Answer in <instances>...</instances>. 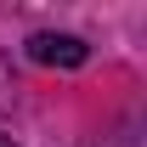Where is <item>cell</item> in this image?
I'll return each mask as SVG.
<instances>
[{"label":"cell","instance_id":"cell-2","mask_svg":"<svg viewBox=\"0 0 147 147\" xmlns=\"http://www.w3.org/2000/svg\"><path fill=\"white\" fill-rule=\"evenodd\" d=\"M0 147H11V142H6V136H0Z\"/></svg>","mask_w":147,"mask_h":147},{"label":"cell","instance_id":"cell-1","mask_svg":"<svg viewBox=\"0 0 147 147\" xmlns=\"http://www.w3.org/2000/svg\"><path fill=\"white\" fill-rule=\"evenodd\" d=\"M28 57L45 62V68H79L91 51H85V40H74V34H34L28 40Z\"/></svg>","mask_w":147,"mask_h":147}]
</instances>
